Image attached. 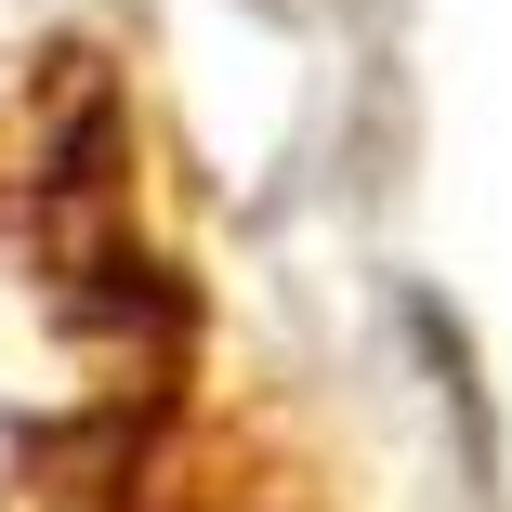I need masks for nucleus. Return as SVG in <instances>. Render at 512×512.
Masks as SVG:
<instances>
[{
	"mask_svg": "<svg viewBox=\"0 0 512 512\" xmlns=\"http://www.w3.org/2000/svg\"><path fill=\"white\" fill-rule=\"evenodd\" d=\"M184 368H197V355H132L106 407L53 421V434L14 460L0 512H329L316 473L276 460L250 421L197 407Z\"/></svg>",
	"mask_w": 512,
	"mask_h": 512,
	"instance_id": "1",
	"label": "nucleus"
}]
</instances>
